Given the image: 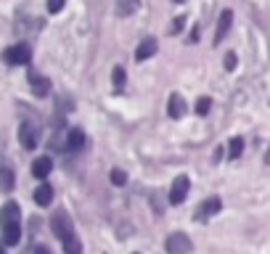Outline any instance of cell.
<instances>
[{"label": "cell", "instance_id": "8fae6325", "mask_svg": "<svg viewBox=\"0 0 270 254\" xmlns=\"http://www.w3.org/2000/svg\"><path fill=\"white\" fill-rule=\"evenodd\" d=\"M159 51V45H157V40L154 37H146V40H140V45L135 48V61H146V59H151Z\"/></svg>", "mask_w": 270, "mask_h": 254}, {"label": "cell", "instance_id": "7a4b0ae2", "mask_svg": "<svg viewBox=\"0 0 270 254\" xmlns=\"http://www.w3.org/2000/svg\"><path fill=\"white\" fill-rule=\"evenodd\" d=\"M51 230L56 233L58 241H64V238H69V236H74L72 217H69L66 212H53V217H51Z\"/></svg>", "mask_w": 270, "mask_h": 254}, {"label": "cell", "instance_id": "3957f363", "mask_svg": "<svg viewBox=\"0 0 270 254\" xmlns=\"http://www.w3.org/2000/svg\"><path fill=\"white\" fill-rule=\"evenodd\" d=\"M188 188H191L188 175H178V178H175V180H172V188H170V193H167L170 204H172V206H180V204L185 201V196H188Z\"/></svg>", "mask_w": 270, "mask_h": 254}, {"label": "cell", "instance_id": "8992f818", "mask_svg": "<svg viewBox=\"0 0 270 254\" xmlns=\"http://www.w3.org/2000/svg\"><path fill=\"white\" fill-rule=\"evenodd\" d=\"M11 225H21V209L16 201H6L0 206V228H11Z\"/></svg>", "mask_w": 270, "mask_h": 254}, {"label": "cell", "instance_id": "9a60e30c", "mask_svg": "<svg viewBox=\"0 0 270 254\" xmlns=\"http://www.w3.org/2000/svg\"><path fill=\"white\" fill-rule=\"evenodd\" d=\"M34 204L37 206H51L53 204V188L48 186V183H43V186L34 191Z\"/></svg>", "mask_w": 270, "mask_h": 254}, {"label": "cell", "instance_id": "ba28073f", "mask_svg": "<svg viewBox=\"0 0 270 254\" xmlns=\"http://www.w3.org/2000/svg\"><path fill=\"white\" fill-rule=\"evenodd\" d=\"M29 88H32V93L37 96V98H45V96L51 93V79L37 74V72H29Z\"/></svg>", "mask_w": 270, "mask_h": 254}, {"label": "cell", "instance_id": "277c9868", "mask_svg": "<svg viewBox=\"0 0 270 254\" xmlns=\"http://www.w3.org/2000/svg\"><path fill=\"white\" fill-rule=\"evenodd\" d=\"M164 249H167V254H191L194 244L185 233H170L164 241Z\"/></svg>", "mask_w": 270, "mask_h": 254}, {"label": "cell", "instance_id": "e0dca14e", "mask_svg": "<svg viewBox=\"0 0 270 254\" xmlns=\"http://www.w3.org/2000/svg\"><path fill=\"white\" fill-rule=\"evenodd\" d=\"M138 6H140V0H117V14H120V16H130V14L138 11Z\"/></svg>", "mask_w": 270, "mask_h": 254}, {"label": "cell", "instance_id": "2e32d148", "mask_svg": "<svg viewBox=\"0 0 270 254\" xmlns=\"http://www.w3.org/2000/svg\"><path fill=\"white\" fill-rule=\"evenodd\" d=\"M19 241H21V225L3 228V244H6V246H16Z\"/></svg>", "mask_w": 270, "mask_h": 254}, {"label": "cell", "instance_id": "d6986e66", "mask_svg": "<svg viewBox=\"0 0 270 254\" xmlns=\"http://www.w3.org/2000/svg\"><path fill=\"white\" fill-rule=\"evenodd\" d=\"M125 82H127V74H125V69L122 66H114L111 69V85H114V90L120 93V90L125 88Z\"/></svg>", "mask_w": 270, "mask_h": 254}, {"label": "cell", "instance_id": "7c38bea8", "mask_svg": "<svg viewBox=\"0 0 270 254\" xmlns=\"http://www.w3.org/2000/svg\"><path fill=\"white\" fill-rule=\"evenodd\" d=\"M14 186H16V172H14V167L11 164H3L0 167V191H14Z\"/></svg>", "mask_w": 270, "mask_h": 254}, {"label": "cell", "instance_id": "4fadbf2b", "mask_svg": "<svg viewBox=\"0 0 270 254\" xmlns=\"http://www.w3.org/2000/svg\"><path fill=\"white\" fill-rule=\"evenodd\" d=\"M82 146H85V133H82L80 127H72L66 135V148L69 151H82Z\"/></svg>", "mask_w": 270, "mask_h": 254}, {"label": "cell", "instance_id": "ffe728a7", "mask_svg": "<svg viewBox=\"0 0 270 254\" xmlns=\"http://www.w3.org/2000/svg\"><path fill=\"white\" fill-rule=\"evenodd\" d=\"M61 246H64V254H82V244H80V238L77 236H69L61 241Z\"/></svg>", "mask_w": 270, "mask_h": 254}, {"label": "cell", "instance_id": "ac0fdd59", "mask_svg": "<svg viewBox=\"0 0 270 254\" xmlns=\"http://www.w3.org/2000/svg\"><path fill=\"white\" fill-rule=\"evenodd\" d=\"M244 154V138H230L228 141V159H239Z\"/></svg>", "mask_w": 270, "mask_h": 254}, {"label": "cell", "instance_id": "30bf717a", "mask_svg": "<svg viewBox=\"0 0 270 254\" xmlns=\"http://www.w3.org/2000/svg\"><path fill=\"white\" fill-rule=\"evenodd\" d=\"M51 170H53V159L51 156H37L32 161V175L37 178V180H45L51 175Z\"/></svg>", "mask_w": 270, "mask_h": 254}, {"label": "cell", "instance_id": "484cf974", "mask_svg": "<svg viewBox=\"0 0 270 254\" xmlns=\"http://www.w3.org/2000/svg\"><path fill=\"white\" fill-rule=\"evenodd\" d=\"M34 254H51V249L43 246V244H37V246H34Z\"/></svg>", "mask_w": 270, "mask_h": 254}, {"label": "cell", "instance_id": "4316f807", "mask_svg": "<svg viewBox=\"0 0 270 254\" xmlns=\"http://www.w3.org/2000/svg\"><path fill=\"white\" fill-rule=\"evenodd\" d=\"M175 3H183V0H175Z\"/></svg>", "mask_w": 270, "mask_h": 254}, {"label": "cell", "instance_id": "5b68a950", "mask_svg": "<svg viewBox=\"0 0 270 254\" xmlns=\"http://www.w3.org/2000/svg\"><path fill=\"white\" fill-rule=\"evenodd\" d=\"M37 141H40V130H37V127H34L32 122H21L19 124V143H21V148L32 151V148H37Z\"/></svg>", "mask_w": 270, "mask_h": 254}, {"label": "cell", "instance_id": "cb8c5ba5", "mask_svg": "<svg viewBox=\"0 0 270 254\" xmlns=\"http://www.w3.org/2000/svg\"><path fill=\"white\" fill-rule=\"evenodd\" d=\"M64 8V0H48V14H58Z\"/></svg>", "mask_w": 270, "mask_h": 254}, {"label": "cell", "instance_id": "9c48e42d", "mask_svg": "<svg viewBox=\"0 0 270 254\" xmlns=\"http://www.w3.org/2000/svg\"><path fill=\"white\" fill-rule=\"evenodd\" d=\"M230 24H233V11L225 8V11L220 14V19H217V29H215V43H212V45H220L222 40H225V34H228Z\"/></svg>", "mask_w": 270, "mask_h": 254}, {"label": "cell", "instance_id": "5bb4252c", "mask_svg": "<svg viewBox=\"0 0 270 254\" xmlns=\"http://www.w3.org/2000/svg\"><path fill=\"white\" fill-rule=\"evenodd\" d=\"M167 114H170L172 119H180L183 114H185V101H183L178 93H172V96H170V103H167Z\"/></svg>", "mask_w": 270, "mask_h": 254}, {"label": "cell", "instance_id": "6da1fadb", "mask_svg": "<svg viewBox=\"0 0 270 254\" xmlns=\"http://www.w3.org/2000/svg\"><path fill=\"white\" fill-rule=\"evenodd\" d=\"M3 61L8 66H29V61H32L29 43H16V45H11V48H6L3 51Z\"/></svg>", "mask_w": 270, "mask_h": 254}, {"label": "cell", "instance_id": "603a6c76", "mask_svg": "<svg viewBox=\"0 0 270 254\" xmlns=\"http://www.w3.org/2000/svg\"><path fill=\"white\" fill-rule=\"evenodd\" d=\"M185 21H188L185 16H178V19H175L172 24H170V34H180V32H183V27H185Z\"/></svg>", "mask_w": 270, "mask_h": 254}, {"label": "cell", "instance_id": "7402d4cb", "mask_svg": "<svg viewBox=\"0 0 270 254\" xmlns=\"http://www.w3.org/2000/svg\"><path fill=\"white\" fill-rule=\"evenodd\" d=\"M109 180L114 183V186H125V183H127V175H125V172H122V170H111V175H109Z\"/></svg>", "mask_w": 270, "mask_h": 254}, {"label": "cell", "instance_id": "44dd1931", "mask_svg": "<svg viewBox=\"0 0 270 254\" xmlns=\"http://www.w3.org/2000/svg\"><path fill=\"white\" fill-rule=\"evenodd\" d=\"M209 109H212V101H209L207 96H202L196 101V114H202V117H204V114H209Z\"/></svg>", "mask_w": 270, "mask_h": 254}, {"label": "cell", "instance_id": "d4e9b609", "mask_svg": "<svg viewBox=\"0 0 270 254\" xmlns=\"http://www.w3.org/2000/svg\"><path fill=\"white\" fill-rule=\"evenodd\" d=\"M236 64H239L236 53H228V56H225V69H228V72H233V69H236Z\"/></svg>", "mask_w": 270, "mask_h": 254}, {"label": "cell", "instance_id": "52a82bcc", "mask_svg": "<svg viewBox=\"0 0 270 254\" xmlns=\"http://www.w3.org/2000/svg\"><path fill=\"white\" fill-rule=\"evenodd\" d=\"M222 209V201L217 199V196H209V199H204L202 204H199L196 209V220H207V217H212Z\"/></svg>", "mask_w": 270, "mask_h": 254}]
</instances>
